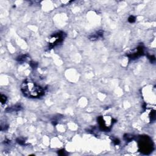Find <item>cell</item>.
<instances>
[{
	"mask_svg": "<svg viewBox=\"0 0 156 156\" xmlns=\"http://www.w3.org/2000/svg\"><path fill=\"white\" fill-rule=\"evenodd\" d=\"M114 143H115V144H119L120 141H119L118 139H116V140H114Z\"/></svg>",
	"mask_w": 156,
	"mask_h": 156,
	"instance_id": "obj_8",
	"label": "cell"
},
{
	"mask_svg": "<svg viewBox=\"0 0 156 156\" xmlns=\"http://www.w3.org/2000/svg\"><path fill=\"white\" fill-rule=\"evenodd\" d=\"M128 21H129L130 23H134V22H135V19L134 17L131 16V17L129 18Z\"/></svg>",
	"mask_w": 156,
	"mask_h": 156,
	"instance_id": "obj_7",
	"label": "cell"
},
{
	"mask_svg": "<svg viewBox=\"0 0 156 156\" xmlns=\"http://www.w3.org/2000/svg\"><path fill=\"white\" fill-rule=\"evenodd\" d=\"M99 124L102 129L104 131H108L111 127L113 124V119L110 117H101L98 119Z\"/></svg>",
	"mask_w": 156,
	"mask_h": 156,
	"instance_id": "obj_4",
	"label": "cell"
},
{
	"mask_svg": "<svg viewBox=\"0 0 156 156\" xmlns=\"http://www.w3.org/2000/svg\"><path fill=\"white\" fill-rule=\"evenodd\" d=\"M140 148L141 152L145 154H148L152 152V142H151L149 138L144 137L140 141Z\"/></svg>",
	"mask_w": 156,
	"mask_h": 156,
	"instance_id": "obj_2",
	"label": "cell"
},
{
	"mask_svg": "<svg viewBox=\"0 0 156 156\" xmlns=\"http://www.w3.org/2000/svg\"><path fill=\"white\" fill-rule=\"evenodd\" d=\"M103 35V31H100L98 32H97V34H93L92 36H91V37H90V39L91 40H95L98 39L99 38L101 37Z\"/></svg>",
	"mask_w": 156,
	"mask_h": 156,
	"instance_id": "obj_5",
	"label": "cell"
},
{
	"mask_svg": "<svg viewBox=\"0 0 156 156\" xmlns=\"http://www.w3.org/2000/svg\"><path fill=\"white\" fill-rule=\"evenodd\" d=\"M23 95L30 98H37L43 95L44 90L31 80H27L22 85Z\"/></svg>",
	"mask_w": 156,
	"mask_h": 156,
	"instance_id": "obj_1",
	"label": "cell"
},
{
	"mask_svg": "<svg viewBox=\"0 0 156 156\" xmlns=\"http://www.w3.org/2000/svg\"><path fill=\"white\" fill-rule=\"evenodd\" d=\"M6 100H7V98L5 95H2V96H1V102H2V104L5 103V102L6 101Z\"/></svg>",
	"mask_w": 156,
	"mask_h": 156,
	"instance_id": "obj_6",
	"label": "cell"
},
{
	"mask_svg": "<svg viewBox=\"0 0 156 156\" xmlns=\"http://www.w3.org/2000/svg\"><path fill=\"white\" fill-rule=\"evenodd\" d=\"M64 36L65 34L63 32H58L51 36L50 39H49L48 45L49 46V48H52L56 45H58L59 43L62 42V41L64 39Z\"/></svg>",
	"mask_w": 156,
	"mask_h": 156,
	"instance_id": "obj_3",
	"label": "cell"
}]
</instances>
